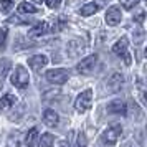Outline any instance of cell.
<instances>
[{"instance_id": "4", "label": "cell", "mask_w": 147, "mask_h": 147, "mask_svg": "<svg viewBox=\"0 0 147 147\" xmlns=\"http://www.w3.org/2000/svg\"><path fill=\"white\" fill-rule=\"evenodd\" d=\"M96 63H98V55H89L76 65V71L80 74H91L96 68Z\"/></svg>"}, {"instance_id": "9", "label": "cell", "mask_w": 147, "mask_h": 147, "mask_svg": "<svg viewBox=\"0 0 147 147\" xmlns=\"http://www.w3.org/2000/svg\"><path fill=\"white\" fill-rule=\"evenodd\" d=\"M28 65H30V68H33L35 71H40L41 68H45L48 65V56H45V55H35V56H32L28 60Z\"/></svg>"}, {"instance_id": "24", "label": "cell", "mask_w": 147, "mask_h": 147, "mask_svg": "<svg viewBox=\"0 0 147 147\" xmlns=\"http://www.w3.org/2000/svg\"><path fill=\"white\" fill-rule=\"evenodd\" d=\"M78 147H86V137H84V134L78 136Z\"/></svg>"}, {"instance_id": "25", "label": "cell", "mask_w": 147, "mask_h": 147, "mask_svg": "<svg viewBox=\"0 0 147 147\" xmlns=\"http://www.w3.org/2000/svg\"><path fill=\"white\" fill-rule=\"evenodd\" d=\"M60 147H69V144H68L66 140H60V144H58Z\"/></svg>"}, {"instance_id": "8", "label": "cell", "mask_w": 147, "mask_h": 147, "mask_svg": "<svg viewBox=\"0 0 147 147\" xmlns=\"http://www.w3.org/2000/svg\"><path fill=\"white\" fill-rule=\"evenodd\" d=\"M121 22V10L117 7H109L106 12V23L109 27H116Z\"/></svg>"}, {"instance_id": "22", "label": "cell", "mask_w": 147, "mask_h": 147, "mask_svg": "<svg viewBox=\"0 0 147 147\" xmlns=\"http://www.w3.org/2000/svg\"><path fill=\"white\" fill-rule=\"evenodd\" d=\"M45 2H47V7L51 8V10H56L61 5V0H45Z\"/></svg>"}, {"instance_id": "15", "label": "cell", "mask_w": 147, "mask_h": 147, "mask_svg": "<svg viewBox=\"0 0 147 147\" xmlns=\"http://www.w3.org/2000/svg\"><path fill=\"white\" fill-rule=\"evenodd\" d=\"M15 96L13 94H3L2 98H0V109H8V107H12L15 104Z\"/></svg>"}, {"instance_id": "13", "label": "cell", "mask_w": 147, "mask_h": 147, "mask_svg": "<svg viewBox=\"0 0 147 147\" xmlns=\"http://www.w3.org/2000/svg\"><path fill=\"white\" fill-rule=\"evenodd\" d=\"M38 139V129L36 127H32L27 134H25V146L27 147H33L35 142Z\"/></svg>"}, {"instance_id": "11", "label": "cell", "mask_w": 147, "mask_h": 147, "mask_svg": "<svg viewBox=\"0 0 147 147\" xmlns=\"http://www.w3.org/2000/svg\"><path fill=\"white\" fill-rule=\"evenodd\" d=\"M58 121H60V116H58V113H55L53 109H47L43 113V124L45 126L55 127V126H58Z\"/></svg>"}, {"instance_id": "17", "label": "cell", "mask_w": 147, "mask_h": 147, "mask_svg": "<svg viewBox=\"0 0 147 147\" xmlns=\"http://www.w3.org/2000/svg\"><path fill=\"white\" fill-rule=\"evenodd\" d=\"M18 12L20 13H36L38 8L35 7L33 3H30V2H22L18 5Z\"/></svg>"}, {"instance_id": "20", "label": "cell", "mask_w": 147, "mask_h": 147, "mask_svg": "<svg viewBox=\"0 0 147 147\" xmlns=\"http://www.w3.org/2000/svg\"><path fill=\"white\" fill-rule=\"evenodd\" d=\"M13 8V0H0V12L2 13H8Z\"/></svg>"}, {"instance_id": "12", "label": "cell", "mask_w": 147, "mask_h": 147, "mask_svg": "<svg viewBox=\"0 0 147 147\" xmlns=\"http://www.w3.org/2000/svg\"><path fill=\"white\" fill-rule=\"evenodd\" d=\"M47 32H48V23L47 22H38L33 28H30L28 36H32V38H38V36H43Z\"/></svg>"}, {"instance_id": "10", "label": "cell", "mask_w": 147, "mask_h": 147, "mask_svg": "<svg viewBox=\"0 0 147 147\" xmlns=\"http://www.w3.org/2000/svg\"><path fill=\"white\" fill-rule=\"evenodd\" d=\"M122 81H124V76L119 73H114L109 80H107V84L106 88L109 89V91H113V93H116V91H119L121 86H122Z\"/></svg>"}, {"instance_id": "14", "label": "cell", "mask_w": 147, "mask_h": 147, "mask_svg": "<svg viewBox=\"0 0 147 147\" xmlns=\"http://www.w3.org/2000/svg\"><path fill=\"white\" fill-rule=\"evenodd\" d=\"M98 3H94V2H91V3H86V5H83L80 10V13L83 15V17H91V15H94L96 12H98Z\"/></svg>"}, {"instance_id": "26", "label": "cell", "mask_w": 147, "mask_h": 147, "mask_svg": "<svg viewBox=\"0 0 147 147\" xmlns=\"http://www.w3.org/2000/svg\"><path fill=\"white\" fill-rule=\"evenodd\" d=\"M30 2H36V3H41L43 0H30Z\"/></svg>"}, {"instance_id": "19", "label": "cell", "mask_w": 147, "mask_h": 147, "mask_svg": "<svg viewBox=\"0 0 147 147\" xmlns=\"http://www.w3.org/2000/svg\"><path fill=\"white\" fill-rule=\"evenodd\" d=\"M7 36H8V28L2 27L0 28V50H5V47H7Z\"/></svg>"}, {"instance_id": "3", "label": "cell", "mask_w": 147, "mask_h": 147, "mask_svg": "<svg viewBox=\"0 0 147 147\" xmlns=\"http://www.w3.org/2000/svg\"><path fill=\"white\" fill-rule=\"evenodd\" d=\"M91 102H93V91L91 89H86L76 98V102H74V109L78 113H86L88 109L91 107Z\"/></svg>"}, {"instance_id": "7", "label": "cell", "mask_w": 147, "mask_h": 147, "mask_svg": "<svg viewBox=\"0 0 147 147\" xmlns=\"http://www.w3.org/2000/svg\"><path fill=\"white\" fill-rule=\"evenodd\" d=\"M107 113H111V114H122V116H126V113H127L126 102H124V101H121V99L111 101V102L107 104Z\"/></svg>"}, {"instance_id": "2", "label": "cell", "mask_w": 147, "mask_h": 147, "mask_svg": "<svg viewBox=\"0 0 147 147\" xmlns=\"http://www.w3.org/2000/svg\"><path fill=\"white\" fill-rule=\"evenodd\" d=\"M121 134H122V127H121V124H114V126L107 127L106 131L101 134V139H102V142H104L106 146H114V144L119 140Z\"/></svg>"}, {"instance_id": "1", "label": "cell", "mask_w": 147, "mask_h": 147, "mask_svg": "<svg viewBox=\"0 0 147 147\" xmlns=\"http://www.w3.org/2000/svg\"><path fill=\"white\" fill-rule=\"evenodd\" d=\"M28 83H30V74H28V69L25 66L18 65V66L15 68L13 74H12V84H13L15 88L23 89V88L28 86Z\"/></svg>"}, {"instance_id": "21", "label": "cell", "mask_w": 147, "mask_h": 147, "mask_svg": "<svg viewBox=\"0 0 147 147\" xmlns=\"http://www.w3.org/2000/svg\"><path fill=\"white\" fill-rule=\"evenodd\" d=\"M119 2H121V5L126 8V10H132V8L137 5L139 0H119Z\"/></svg>"}, {"instance_id": "23", "label": "cell", "mask_w": 147, "mask_h": 147, "mask_svg": "<svg viewBox=\"0 0 147 147\" xmlns=\"http://www.w3.org/2000/svg\"><path fill=\"white\" fill-rule=\"evenodd\" d=\"M144 18H146V13H144V10L137 12V13H136V17H134V20L137 22V23H142V22H144Z\"/></svg>"}, {"instance_id": "6", "label": "cell", "mask_w": 147, "mask_h": 147, "mask_svg": "<svg viewBox=\"0 0 147 147\" xmlns=\"http://www.w3.org/2000/svg\"><path fill=\"white\" fill-rule=\"evenodd\" d=\"M127 45H129L127 38L122 36V38L117 40V43L113 47V51L117 55V56H122L124 61H126V65H131V56H129V53H127Z\"/></svg>"}, {"instance_id": "18", "label": "cell", "mask_w": 147, "mask_h": 147, "mask_svg": "<svg viewBox=\"0 0 147 147\" xmlns=\"http://www.w3.org/2000/svg\"><path fill=\"white\" fill-rule=\"evenodd\" d=\"M10 68H12V63H10L7 58H2V60H0V78H2V80L7 76Z\"/></svg>"}, {"instance_id": "16", "label": "cell", "mask_w": 147, "mask_h": 147, "mask_svg": "<svg viewBox=\"0 0 147 147\" xmlns=\"http://www.w3.org/2000/svg\"><path fill=\"white\" fill-rule=\"evenodd\" d=\"M53 134L50 132H45L40 136V140H38V147H53Z\"/></svg>"}, {"instance_id": "5", "label": "cell", "mask_w": 147, "mask_h": 147, "mask_svg": "<svg viewBox=\"0 0 147 147\" xmlns=\"http://www.w3.org/2000/svg\"><path fill=\"white\" fill-rule=\"evenodd\" d=\"M47 80L53 84H65L69 80V73L65 68H55V69H50L47 73Z\"/></svg>"}]
</instances>
